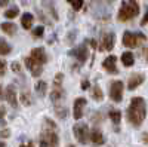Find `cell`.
Listing matches in <instances>:
<instances>
[{
	"label": "cell",
	"instance_id": "obj_35",
	"mask_svg": "<svg viewBox=\"0 0 148 147\" xmlns=\"http://www.w3.org/2000/svg\"><path fill=\"white\" fill-rule=\"evenodd\" d=\"M141 138H142V141H144V143H148V132H144Z\"/></svg>",
	"mask_w": 148,
	"mask_h": 147
},
{
	"label": "cell",
	"instance_id": "obj_24",
	"mask_svg": "<svg viewBox=\"0 0 148 147\" xmlns=\"http://www.w3.org/2000/svg\"><path fill=\"white\" fill-rule=\"evenodd\" d=\"M18 14H19V9H18L16 6H12L10 9H8V10L5 12V17H6L8 19H12V18L18 17Z\"/></svg>",
	"mask_w": 148,
	"mask_h": 147
},
{
	"label": "cell",
	"instance_id": "obj_17",
	"mask_svg": "<svg viewBox=\"0 0 148 147\" xmlns=\"http://www.w3.org/2000/svg\"><path fill=\"white\" fill-rule=\"evenodd\" d=\"M33 15L31 14H28V12H25L22 17H21V26L25 28V30H30L31 28V26H33Z\"/></svg>",
	"mask_w": 148,
	"mask_h": 147
},
{
	"label": "cell",
	"instance_id": "obj_28",
	"mask_svg": "<svg viewBox=\"0 0 148 147\" xmlns=\"http://www.w3.org/2000/svg\"><path fill=\"white\" fill-rule=\"evenodd\" d=\"M6 68H8L6 63H5L3 59H0V76H3L5 73H6Z\"/></svg>",
	"mask_w": 148,
	"mask_h": 147
},
{
	"label": "cell",
	"instance_id": "obj_15",
	"mask_svg": "<svg viewBox=\"0 0 148 147\" xmlns=\"http://www.w3.org/2000/svg\"><path fill=\"white\" fill-rule=\"evenodd\" d=\"M6 101L12 106V107H16L18 106V95H16V91H15V86L14 85H9V86L6 88Z\"/></svg>",
	"mask_w": 148,
	"mask_h": 147
},
{
	"label": "cell",
	"instance_id": "obj_13",
	"mask_svg": "<svg viewBox=\"0 0 148 147\" xmlns=\"http://www.w3.org/2000/svg\"><path fill=\"white\" fill-rule=\"evenodd\" d=\"M145 80V76L142 75V73H135V75H132L127 80V89L129 91H133V89H136L139 85H142Z\"/></svg>",
	"mask_w": 148,
	"mask_h": 147
},
{
	"label": "cell",
	"instance_id": "obj_39",
	"mask_svg": "<svg viewBox=\"0 0 148 147\" xmlns=\"http://www.w3.org/2000/svg\"><path fill=\"white\" fill-rule=\"evenodd\" d=\"M3 97V89H2V86H0V98Z\"/></svg>",
	"mask_w": 148,
	"mask_h": 147
},
{
	"label": "cell",
	"instance_id": "obj_26",
	"mask_svg": "<svg viewBox=\"0 0 148 147\" xmlns=\"http://www.w3.org/2000/svg\"><path fill=\"white\" fill-rule=\"evenodd\" d=\"M43 33H45V27H43V26H39V27H36V28L33 30V36H34V37H37V39L42 37Z\"/></svg>",
	"mask_w": 148,
	"mask_h": 147
},
{
	"label": "cell",
	"instance_id": "obj_23",
	"mask_svg": "<svg viewBox=\"0 0 148 147\" xmlns=\"http://www.w3.org/2000/svg\"><path fill=\"white\" fill-rule=\"evenodd\" d=\"M46 91H47V85H46V82H43V80H39L36 83V92L39 94V95H45L46 94Z\"/></svg>",
	"mask_w": 148,
	"mask_h": 147
},
{
	"label": "cell",
	"instance_id": "obj_30",
	"mask_svg": "<svg viewBox=\"0 0 148 147\" xmlns=\"http://www.w3.org/2000/svg\"><path fill=\"white\" fill-rule=\"evenodd\" d=\"M145 24H148V8H147V12H145L142 21H141V26H145Z\"/></svg>",
	"mask_w": 148,
	"mask_h": 147
},
{
	"label": "cell",
	"instance_id": "obj_25",
	"mask_svg": "<svg viewBox=\"0 0 148 147\" xmlns=\"http://www.w3.org/2000/svg\"><path fill=\"white\" fill-rule=\"evenodd\" d=\"M67 2L73 6L74 10H80L83 8V0H67Z\"/></svg>",
	"mask_w": 148,
	"mask_h": 147
},
{
	"label": "cell",
	"instance_id": "obj_12",
	"mask_svg": "<svg viewBox=\"0 0 148 147\" xmlns=\"http://www.w3.org/2000/svg\"><path fill=\"white\" fill-rule=\"evenodd\" d=\"M84 107H86V98L80 97L74 101V107H73V115L76 120H80L83 117V112H84Z\"/></svg>",
	"mask_w": 148,
	"mask_h": 147
},
{
	"label": "cell",
	"instance_id": "obj_27",
	"mask_svg": "<svg viewBox=\"0 0 148 147\" xmlns=\"http://www.w3.org/2000/svg\"><path fill=\"white\" fill-rule=\"evenodd\" d=\"M21 103H22L24 106H30V104H31V98H30V95H28L27 92L21 95Z\"/></svg>",
	"mask_w": 148,
	"mask_h": 147
},
{
	"label": "cell",
	"instance_id": "obj_16",
	"mask_svg": "<svg viewBox=\"0 0 148 147\" xmlns=\"http://www.w3.org/2000/svg\"><path fill=\"white\" fill-rule=\"evenodd\" d=\"M90 140H92V143L96 144V146H101V144H104V141H105L102 132L98 129V128H93V129L90 131Z\"/></svg>",
	"mask_w": 148,
	"mask_h": 147
},
{
	"label": "cell",
	"instance_id": "obj_40",
	"mask_svg": "<svg viewBox=\"0 0 148 147\" xmlns=\"http://www.w3.org/2000/svg\"><path fill=\"white\" fill-rule=\"evenodd\" d=\"M0 147H6V144H5L3 141H0Z\"/></svg>",
	"mask_w": 148,
	"mask_h": 147
},
{
	"label": "cell",
	"instance_id": "obj_2",
	"mask_svg": "<svg viewBox=\"0 0 148 147\" xmlns=\"http://www.w3.org/2000/svg\"><path fill=\"white\" fill-rule=\"evenodd\" d=\"M58 126L52 119H45V128L40 134V147H58Z\"/></svg>",
	"mask_w": 148,
	"mask_h": 147
},
{
	"label": "cell",
	"instance_id": "obj_11",
	"mask_svg": "<svg viewBox=\"0 0 148 147\" xmlns=\"http://www.w3.org/2000/svg\"><path fill=\"white\" fill-rule=\"evenodd\" d=\"M102 67L104 70H107L110 75H117L119 70H117V57L116 55H108L104 63H102Z\"/></svg>",
	"mask_w": 148,
	"mask_h": 147
},
{
	"label": "cell",
	"instance_id": "obj_3",
	"mask_svg": "<svg viewBox=\"0 0 148 147\" xmlns=\"http://www.w3.org/2000/svg\"><path fill=\"white\" fill-rule=\"evenodd\" d=\"M138 15H139V5H138V2L136 0H126V2L121 3L120 10L117 14V18L121 22H126V21L133 19L135 17H138Z\"/></svg>",
	"mask_w": 148,
	"mask_h": 147
},
{
	"label": "cell",
	"instance_id": "obj_9",
	"mask_svg": "<svg viewBox=\"0 0 148 147\" xmlns=\"http://www.w3.org/2000/svg\"><path fill=\"white\" fill-rule=\"evenodd\" d=\"M114 42H116V36L113 33H104L99 43V51H111L114 48Z\"/></svg>",
	"mask_w": 148,
	"mask_h": 147
},
{
	"label": "cell",
	"instance_id": "obj_1",
	"mask_svg": "<svg viewBox=\"0 0 148 147\" xmlns=\"http://www.w3.org/2000/svg\"><path fill=\"white\" fill-rule=\"evenodd\" d=\"M126 115H127V120L130 125H133L135 128L141 126L147 116V104L144 101V98H141V97L132 98Z\"/></svg>",
	"mask_w": 148,
	"mask_h": 147
},
{
	"label": "cell",
	"instance_id": "obj_21",
	"mask_svg": "<svg viewBox=\"0 0 148 147\" xmlns=\"http://www.w3.org/2000/svg\"><path fill=\"white\" fill-rule=\"evenodd\" d=\"M10 51H12V48L9 46V43L0 37V55H9Z\"/></svg>",
	"mask_w": 148,
	"mask_h": 147
},
{
	"label": "cell",
	"instance_id": "obj_6",
	"mask_svg": "<svg viewBox=\"0 0 148 147\" xmlns=\"http://www.w3.org/2000/svg\"><path fill=\"white\" fill-rule=\"evenodd\" d=\"M73 132H74V137L76 140L80 143V144H88L89 140H90V131L88 128L86 124H76L73 128Z\"/></svg>",
	"mask_w": 148,
	"mask_h": 147
},
{
	"label": "cell",
	"instance_id": "obj_29",
	"mask_svg": "<svg viewBox=\"0 0 148 147\" xmlns=\"http://www.w3.org/2000/svg\"><path fill=\"white\" fill-rule=\"evenodd\" d=\"M10 68L14 70L15 73H21V67H19V64H18V63H14V64L10 66Z\"/></svg>",
	"mask_w": 148,
	"mask_h": 147
},
{
	"label": "cell",
	"instance_id": "obj_34",
	"mask_svg": "<svg viewBox=\"0 0 148 147\" xmlns=\"http://www.w3.org/2000/svg\"><path fill=\"white\" fill-rule=\"evenodd\" d=\"M9 135H10V132H9L8 129H5V131L0 132V137H9Z\"/></svg>",
	"mask_w": 148,
	"mask_h": 147
},
{
	"label": "cell",
	"instance_id": "obj_7",
	"mask_svg": "<svg viewBox=\"0 0 148 147\" xmlns=\"http://www.w3.org/2000/svg\"><path fill=\"white\" fill-rule=\"evenodd\" d=\"M123 89H125V85H123L121 80L113 82L110 86V98L114 103H120L123 100Z\"/></svg>",
	"mask_w": 148,
	"mask_h": 147
},
{
	"label": "cell",
	"instance_id": "obj_37",
	"mask_svg": "<svg viewBox=\"0 0 148 147\" xmlns=\"http://www.w3.org/2000/svg\"><path fill=\"white\" fill-rule=\"evenodd\" d=\"M88 42H89V45H90L92 48H96V42H95V40H88Z\"/></svg>",
	"mask_w": 148,
	"mask_h": 147
},
{
	"label": "cell",
	"instance_id": "obj_32",
	"mask_svg": "<svg viewBox=\"0 0 148 147\" xmlns=\"http://www.w3.org/2000/svg\"><path fill=\"white\" fill-rule=\"evenodd\" d=\"M5 115H6V108H5L3 106H0V119H2Z\"/></svg>",
	"mask_w": 148,
	"mask_h": 147
},
{
	"label": "cell",
	"instance_id": "obj_4",
	"mask_svg": "<svg viewBox=\"0 0 148 147\" xmlns=\"http://www.w3.org/2000/svg\"><path fill=\"white\" fill-rule=\"evenodd\" d=\"M123 45L126 48H138L142 43L147 42V36L142 33H132V31H125L123 34Z\"/></svg>",
	"mask_w": 148,
	"mask_h": 147
},
{
	"label": "cell",
	"instance_id": "obj_19",
	"mask_svg": "<svg viewBox=\"0 0 148 147\" xmlns=\"http://www.w3.org/2000/svg\"><path fill=\"white\" fill-rule=\"evenodd\" d=\"M0 27H2L3 33H6V34H9V36L16 34V26H15L14 22H3Z\"/></svg>",
	"mask_w": 148,
	"mask_h": 147
},
{
	"label": "cell",
	"instance_id": "obj_5",
	"mask_svg": "<svg viewBox=\"0 0 148 147\" xmlns=\"http://www.w3.org/2000/svg\"><path fill=\"white\" fill-rule=\"evenodd\" d=\"M62 79H64V76H62V73H58L56 75V77H55V82H53V89H52V92H51V100L58 106V103L64 98V95H65V92H64V89H62Z\"/></svg>",
	"mask_w": 148,
	"mask_h": 147
},
{
	"label": "cell",
	"instance_id": "obj_36",
	"mask_svg": "<svg viewBox=\"0 0 148 147\" xmlns=\"http://www.w3.org/2000/svg\"><path fill=\"white\" fill-rule=\"evenodd\" d=\"M9 0H0V6H6Z\"/></svg>",
	"mask_w": 148,
	"mask_h": 147
},
{
	"label": "cell",
	"instance_id": "obj_10",
	"mask_svg": "<svg viewBox=\"0 0 148 147\" xmlns=\"http://www.w3.org/2000/svg\"><path fill=\"white\" fill-rule=\"evenodd\" d=\"M24 63H25V67L31 71V75H33L34 77H39L42 73H43V70H42V64H39L37 61H34L31 57H27L25 59H24Z\"/></svg>",
	"mask_w": 148,
	"mask_h": 147
},
{
	"label": "cell",
	"instance_id": "obj_38",
	"mask_svg": "<svg viewBox=\"0 0 148 147\" xmlns=\"http://www.w3.org/2000/svg\"><path fill=\"white\" fill-rule=\"evenodd\" d=\"M19 147H34V146H33V143H28V144H21Z\"/></svg>",
	"mask_w": 148,
	"mask_h": 147
},
{
	"label": "cell",
	"instance_id": "obj_22",
	"mask_svg": "<svg viewBox=\"0 0 148 147\" xmlns=\"http://www.w3.org/2000/svg\"><path fill=\"white\" fill-rule=\"evenodd\" d=\"M108 116H110L111 120H113V124H116V125L120 124V120H121V113L119 112V110H110Z\"/></svg>",
	"mask_w": 148,
	"mask_h": 147
},
{
	"label": "cell",
	"instance_id": "obj_14",
	"mask_svg": "<svg viewBox=\"0 0 148 147\" xmlns=\"http://www.w3.org/2000/svg\"><path fill=\"white\" fill-rule=\"evenodd\" d=\"M34 61H37L39 64H45L46 61H47V55H46V51H45V48H34L33 51H31V55H30Z\"/></svg>",
	"mask_w": 148,
	"mask_h": 147
},
{
	"label": "cell",
	"instance_id": "obj_18",
	"mask_svg": "<svg viewBox=\"0 0 148 147\" xmlns=\"http://www.w3.org/2000/svg\"><path fill=\"white\" fill-rule=\"evenodd\" d=\"M121 63L125 67H132L135 64V57L132 52H123L121 55Z\"/></svg>",
	"mask_w": 148,
	"mask_h": 147
},
{
	"label": "cell",
	"instance_id": "obj_31",
	"mask_svg": "<svg viewBox=\"0 0 148 147\" xmlns=\"http://www.w3.org/2000/svg\"><path fill=\"white\" fill-rule=\"evenodd\" d=\"M89 86H90V83H89V80H83L82 82V89H89Z\"/></svg>",
	"mask_w": 148,
	"mask_h": 147
},
{
	"label": "cell",
	"instance_id": "obj_20",
	"mask_svg": "<svg viewBox=\"0 0 148 147\" xmlns=\"http://www.w3.org/2000/svg\"><path fill=\"white\" fill-rule=\"evenodd\" d=\"M92 97H93L95 101H101L102 98H104V92L99 88V85H95V86L92 88Z\"/></svg>",
	"mask_w": 148,
	"mask_h": 147
},
{
	"label": "cell",
	"instance_id": "obj_8",
	"mask_svg": "<svg viewBox=\"0 0 148 147\" xmlns=\"http://www.w3.org/2000/svg\"><path fill=\"white\" fill-rule=\"evenodd\" d=\"M68 55L73 57V58H76L80 64H83L84 61L89 58V49H88V46H86V45H80L77 48L71 49V51L68 52Z\"/></svg>",
	"mask_w": 148,
	"mask_h": 147
},
{
	"label": "cell",
	"instance_id": "obj_33",
	"mask_svg": "<svg viewBox=\"0 0 148 147\" xmlns=\"http://www.w3.org/2000/svg\"><path fill=\"white\" fill-rule=\"evenodd\" d=\"M141 55L145 57V59H148V48H144V51H141Z\"/></svg>",
	"mask_w": 148,
	"mask_h": 147
}]
</instances>
